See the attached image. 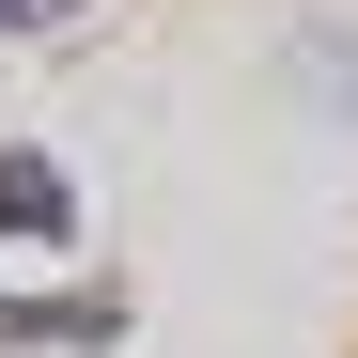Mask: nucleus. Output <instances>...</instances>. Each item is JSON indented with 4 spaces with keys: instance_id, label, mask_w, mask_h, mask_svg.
Wrapping results in <instances>:
<instances>
[{
    "instance_id": "nucleus-2",
    "label": "nucleus",
    "mask_w": 358,
    "mask_h": 358,
    "mask_svg": "<svg viewBox=\"0 0 358 358\" xmlns=\"http://www.w3.org/2000/svg\"><path fill=\"white\" fill-rule=\"evenodd\" d=\"M0 343H78V358H109V343H125V296H0Z\"/></svg>"
},
{
    "instance_id": "nucleus-1",
    "label": "nucleus",
    "mask_w": 358,
    "mask_h": 358,
    "mask_svg": "<svg viewBox=\"0 0 358 358\" xmlns=\"http://www.w3.org/2000/svg\"><path fill=\"white\" fill-rule=\"evenodd\" d=\"M0 250H78V171L0 141Z\"/></svg>"
},
{
    "instance_id": "nucleus-3",
    "label": "nucleus",
    "mask_w": 358,
    "mask_h": 358,
    "mask_svg": "<svg viewBox=\"0 0 358 358\" xmlns=\"http://www.w3.org/2000/svg\"><path fill=\"white\" fill-rule=\"evenodd\" d=\"M94 0H0V31H78Z\"/></svg>"
}]
</instances>
